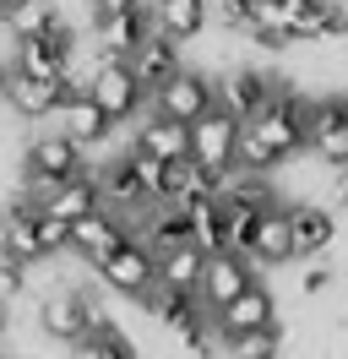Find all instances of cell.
<instances>
[{
    "label": "cell",
    "instance_id": "cell-12",
    "mask_svg": "<svg viewBox=\"0 0 348 359\" xmlns=\"http://www.w3.org/2000/svg\"><path fill=\"white\" fill-rule=\"evenodd\" d=\"M245 283H250V256H245V250H207L201 283H196V294H201L207 311H218L223 299H234Z\"/></svg>",
    "mask_w": 348,
    "mask_h": 359
},
{
    "label": "cell",
    "instance_id": "cell-20",
    "mask_svg": "<svg viewBox=\"0 0 348 359\" xmlns=\"http://www.w3.org/2000/svg\"><path fill=\"white\" fill-rule=\"evenodd\" d=\"M207 17H213L207 0H152V27L180 39V44H196L207 33Z\"/></svg>",
    "mask_w": 348,
    "mask_h": 359
},
{
    "label": "cell",
    "instance_id": "cell-27",
    "mask_svg": "<svg viewBox=\"0 0 348 359\" xmlns=\"http://www.w3.org/2000/svg\"><path fill=\"white\" fill-rule=\"evenodd\" d=\"M87 6V17L98 22V17H109V11H130V6H142V0H82Z\"/></svg>",
    "mask_w": 348,
    "mask_h": 359
},
{
    "label": "cell",
    "instance_id": "cell-18",
    "mask_svg": "<svg viewBox=\"0 0 348 359\" xmlns=\"http://www.w3.org/2000/svg\"><path fill=\"white\" fill-rule=\"evenodd\" d=\"M152 33V11L147 6H130V11H109L98 17V55H114V60H130V49Z\"/></svg>",
    "mask_w": 348,
    "mask_h": 359
},
{
    "label": "cell",
    "instance_id": "cell-13",
    "mask_svg": "<svg viewBox=\"0 0 348 359\" xmlns=\"http://www.w3.org/2000/svg\"><path fill=\"white\" fill-rule=\"evenodd\" d=\"M180 66H185V60H180V39L158 33V27H152L147 39L130 49V71H136V82H142V93H147V98L163 88V82H169Z\"/></svg>",
    "mask_w": 348,
    "mask_h": 359
},
{
    "label": "cell",
    "instance_id": "cell-15",
    "mask_svg": "<svg viewBox=\"0 0 348 359\" xmlns=\"http://www.w3.org/2000/svg\"><path fill=\"white\" fill-rule=\"evenodd\" d=\"M126 240V224L109 212V207H98V212H87V218H76L71 224V256L76 262H87V267H98L109 250Z\"/></svg>",
    "mask_w": 348,
    "mask_h": 359
},
{
    "label": "cell",
    "instance_id": "cell-9",
    "mask_svg": "<svg viewBox=\"0 0 348 359\" xmlns=\"http://www.w3.org/2000/svg\"><path fill=\"white\" fill-rule=\"evenodd\" d=\"M0 250H6V256H17V262H27V267L55 262V256H44V240H39V202H33V196H17V202L0 212Z\"/></svg>",
    "mask_w": 348,
    "mask_h": 359
},
{
    "label": "cell",
    "instance_id": "cell-26",
    "mask_svg": "<svg viewBox=\"0 0 348 359\" xmlns=\"http://www.w3.org/2000/svg\"><path fill=\"white\" fill-rule=\"evenodd\" d=\"M326 289H332V267H310L300 278V294H326Z\"/></svg>",
    "mask_w": 348,
    "mask_h": 359
},
{
    "label": "cell",
    "instance_id": "cell-2",
    "mask_svg": "<svg viewBox=\"0 0 348 359\" xmlns=\"http://www.w3.org/2000/svg\"><path fill=\"white\" fill-rule=\"evenodd\" d=\"M93 321H104V311H98V299H87L82 289L55 283L49 294H39V332H44V337L76 343V337H82Z\"/></svg>",
    "mask_w": 348,
    "mask_h": 359
},
{
    "label": "cell",
    "instance_id": "cell-7",
    "mask_svg": "<svg viewBox=\"0 0 348 359\" xmlns=\"http://www.w3.org/2000/svg\"><path fill=\"white\" fill-rule=\"evenodd\" d=\"M213 104H218L213 76H207V71H196V66H180L169 82H163V88L152 93V109L174 114V120H201Z\"/></svg>",
    "mask_w": 348,
    "mask_h": 359
},
{
    "label": "cell",
    "instance_id": "cell-24",
    "mask_svg": "<svg viewBox=\"0 0 348 359\" xmlns=\"http://www.w3.org/2000/svg\"><path fill=\"white\" fill-rule=\"evenodd\" d=\"M223 348H229V354H245V359H272V354H283V332H278V321H272V327H261V332L229 337Z\"/></svg>",
    "mask_w": 348,
    "mask_h": 359
},
{
    "label": "cell",
    "instance_id": "cell-22",
    "mask_svg": "<svg viewBox=\"0 0 348 359\" xmlns=\"http://www.w3.org/2000/svg\"><path fill=\"white\" fill-rule=\"evenodd\" d=\"M201 262H207V250L185 240V245H174L158 256V283H174V289H196L201 283Z\"/></svg>",
    "mask_w": 348,
    "mask_h": 359
},
{
    "label": "cell",
    "instance_id": "cell-25",
    "mask_svg": "<svg viewBox=\"0 0 348 359\" xmlns=\"http://www.w3.org/2000/svg\"><path fill=\"white\" fill-rule=\"evenodd\" d=\"M49 11H55V0H17V6H11V11H0V17L11 22L17 39H27V33H39V27L49 22Z\"/></svg>",
    "mask_w": 348,
    "mask_h": 359
},
{
    "label": "cell",
    "instance_id": "cell-29",
    "mask_svg": "<svg viewBox=\"0 0 348 359\" xmlns=\"http://www.w3.org/2000/svg\"><path fill=\"white\" fill-rule=\"evenodd\" d=\"M0 82H6V71H0Z\"/></svg>",
    "mask_w": 348,
    "mask_h": 359
},
{
    "label": "cell",
    "instance_id": "cell-28",
    "mask_svg": "<svg viewBox=\"0 0 348 359\" xmlns=\"http://www.w3.org/2000/svg\"><path fill=\"white\" fill-rule=\"evenodd\" d=\"M332 207H348V163H332Z\"/></svg>",
    "mask_w": 348,
    "mask_h": 359
},
{
    "label": "cell",
    "instance_id": "cell-8",
    "mask_svg": "<svg viewBox=\"0 0 348 359\" xmlns=\"http://www.w3.org/2000/svg\"><path fill=\"white\" fill-rule=\"evenodd\" d=\"M234 147H239V120L229 109H207L201 120H191V158L207 163V169H229L234 163Z\"/></svg>",
    "mask_w": 348,
    "mask_h": 359
},
{
    "label": "cell",
    "instance_id": "cell-17",
    "mask_svg": "<svg viewBox=\"0 0 348 359\" xmlns=\"http://www.w3.org/2000/svg\"><path fill=\"white\" fill-rule=\"evenodd\" d=\"M130 147H142L152 158H185L191 153V120H174V114L152 109L136 131H130Z\"/></svg>",
    "mask_w": 348,
    "mask_h": 359
},
{
    "label": "cell",
    "instance_id": "cell-19",
    "mask_svg": "<svg viewBox=\"0 0 348 359\" xmlns=\"http://www.w3.org/2000/svg\"><path fill=\"white\" fill-rule=\"evenodd\" d=\"M288 229H294V256H321L337 240L332 207H316V202H288Z\"/></svg>",
    "mask_w": 348,
    "mask_h": 359
},
{
    "label": "cell",
    "instance_id": "cell-23",
    "mask_svg": "<svg viewBox=\"0 0 348 359\" xmlns=\"http://www.w3.org/2000/svg\"><path fill=\"white\" fill-rule=\"evenodd\" d=\"M71 348H76V354H87V359H130V354H136V348H130V337L120 332L109 316H104V321H93V327H87Z\"/></svg>",
    "mask_w": 348,
    "mask_h": 359
},
{
    "label": "cell",
    "instance_id": "cell-6",
    "mask_svg": "<svg viewBox=\"0 0 348 359\" xmlns=\"http://www.w3.org/2000/svg\"><path fill=\"white\" fill-rule=\"evenodd\" d=\"M304 147L321 163H348V98H310Z\"/></svg>",
    "mask_w": 348,
    "mask_h": 359
},
{
    "label": "cell",
    "instance_id": "cell-4",
    "mask_svg": "<svg viewBox=\"0 0 348 359\" xmlns=\"http://www.w3.org/2000/svg\"><path fill=\"white\" fill-rule=\"evenodd\" d=\"M87 93L104 104V114L120 126V120H130V114L142 109V82H136V71H130V60H114V55H98V66H93V76H87Z\"/></svg>",
    "mask_w": 348,
    "mask_h": 359
},
{
    "label": "cell",
    "instance_id": "cell-10",
    "mask_svg": "<svg viewBox=\"0 0 348 359\" xmlns=\"http://www.w3.org/2000/svg\"><path fill=\"white\" fill-rule=\"evenodd\" d=\"M278 82V71H261V66H234L218 76V109H229L234 120H250V114L267 104V93Z\"/></svg>",
    "mask_w": 348,
    "mask_h": 359
},
{
    "label": "cell",
    "instance_id": "cell-14",
    "mask_svg": "<svg viewBox=\"0 0 348 359\" xmlns=\"http://www.w3.org/2000/svg\"><path fill=\"white\" fill-rule=\"evenodd\" d=\"M49 120H60V131L76 136L82 147H98V142L114 131V120L104 114V104H98L87 88H82V93H65L60 104H55V114H49Z\"/></svg>",
    "mask_w": 348,
    "mask_h": 359
},
{
    "label": "cell",
    "instance_id": "cell-16",
    "mask_svg": "<svg viewBox=\"0 0 348 359\" xmlns=\"http://www.w3.org/2000/svg\"><path fill=\"white\" fill-rule=\"evenodd\" d=\"M250 262L261 267H283V262H294V229H288V202L267 207L256 218V234H250V250H245Z\"/></svg>",
    "mask_w": 348,
    "mask_h": 359
},
{
    "label": "cell",
    "instance_id": "cell-11",
    "mask_svg": "<svg viewBox=\"0 0 348 359\" xmlns=\"http://www.w3.org/2000/svg\"><path fill=\"white\" fill-rule=\"evenodd\" d=\"M0 93H6V104H11L22 120H44V114H55V104L65 98V82L60 76H33V71L11 66L6 82H0Z\"/></svg>",
    "mask_w": 348,
    "mask_h": 359
},
{
    "label": "cell",
    "instance_id": "cell-1",
    "mask_svg": "<svg viewBox=\"0 0 348 359\" xmlns=\"http://www.w3.org/2000/svg\"><path fill=\"white\" fill-rule=\"evenodd\" d=\"M76 175H87V153H82V142L65 136L60 126L33 136V142L22 147V196L44 202L55 185H65V180H76Z\"/></svg>",
    "mask_w": 348,
    "mask_h": 359
},
{
    "label": "cell",
    "instance_id": "cell-3",
    "mask_svg": "<svg viewBox=\"0 0 348 359\" xmlns=\"http://www.w3.org/2000/svg\"><path fill=\"white\" fill-rule=\"evenodd\" d=\"M93 272H98V278H104V283L120 294V299H142V294L158 283V256H152V250L142 245L136 234H126V240L109 250V256H104Z\"/></svg>",
    "mask_w": 348,
    "mask_h": 359
},
{
    "label": "cell",
    "instance_id": "cell-21",
    "mask_svg": "<svg viewBox=\"0 0 348 359\" xmlns=\"http://www.w3.org/2000/svg\"><path fill=\"white\" fill-rule=\"evenodd\" d=\"M44 212H60V218H87V212H98L104 207V191H98V180L93 175H76V180H65V185H55L49 196H44Z\"/></svg>",
    "mask_w": 348,
    "mask_h": 359
},
{
    "label": "cell",
    "instance_id": "cell-5",
    "mask_svg": "<svg viewBox=\"0 0 348 359\" xmlns=\"http://www.w3.org/2000/svg\"><path fill=\"white\" fill-rule=\"evenodd\" d=\"M272 321H278V299H272V289L256 283V278H250L234 299H223L213 311V327H218L223 343H229V337H245V332H261V327H272Z\"/></svg>",
    "mask_w": 348,
    "mask_h": 359
}]
</instances>
